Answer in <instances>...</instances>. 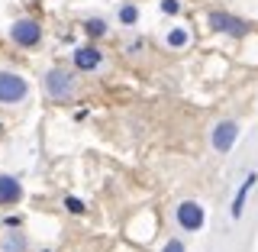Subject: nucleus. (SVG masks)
Wrapping results in <instances>:
<instances>
[{
    "label": "nucleus",
    "mask_w": 258,
    "mask_h": 252,
    "mask_svg": "<svg viewBox=\"0 0 258 252\" xmlns=\"http://www.w3.org/2000/svg\"><path fill=\"white\" fill-rule=\"evenodd\" d=\"M10 39L20 48H36L42 42V26H39L36 20H29V16H23V20H16L10 26Z\"/></svg>",
    "instance_id": "5"
},
{
    "label": "nucleus",
    "mask_w": 258,
    "mask_h": 252,
    "mask_svg": "<svg viewBox=\"0 0 258 252\" xmlns=\"http://www.w3.org/2000/svg\"><path fill=\"white\" fill-rule=\"evenodd\" d=\"M161 252H187V249H184V242H181V239H168Z\"/></svg>",
    "instance_id": "16"
},
{
    "label": "nucleus",
    "mask_w": 258,
    "mask_h": 252,
    "mask_svg": "<svg viewBox=\"0 0 258 252\" xmlns=\"http://www.w3.org/2000/svg\"><path fill=\"white\" fill-rule=\"evenodd\" d=\"M258 184V175L252 172L245 178V181L239 184V191H236V197H232V207H229V214H232V220H239L242 214H245V200H248V194H252V188Z\"/></svg>",
    "instance_id": "9"
},
{
    "label": "nucleus",
    "mask_w": 258,
    "mask_h": 252,
    "mask_svg": "<svg viewBox=\"0 0 258 252\" xmlns=\"http://www.w3.org/2000/svg\"><path fill=\"white\" fill-rule=\"evenodd\" d=\"M64 207H68L71 214H84V200L81 197H64Z\"/></svg>",
    "instance_id": "14"
},
{
    "label": "nucleus",
    "mask_w": 258,
    "mask_h": 252,
    "mask_svg": "<svg viewBox=\"0 0 258 252\" xmlns=\"http://www.w3.org/2000/svg\"><path fill=\"white\" fill-rule=\"evenodd\" d=\"M45 94L52 97L55 104H68L71 97L78 94V78L64 68H52L45 75Z\"/></svg>",
    "instance_id": "1"
},
{
    "label": "nucleus",
    "mask_w": 258,
    "mask_h": 252,
    "mask_svg": "<svg viewBox=\"0 0 258 252\" xmlns=\"http://www.w3.org/2000/svg\"><path fill=\"white\" fill-rule=\"evenodd\" d=\"M29 97V81L16 71L0 68V104L4 107H13V104H23Z\"/></svg>",
    "instance_id": "2"
},
{
    "label": "nucleus",
    "mask_w": 258,
    "mask_h": 252,
    "mask_svg": "<svg viewBox=\"0 0 258 252\" xmlns=\"http://www.w3.org/2000/svg\"><path fill=\"white\" fill-rule=\"evenodd\" d=\"M23 200V184L16 175H0V207H16Z\"/></svg>",
    "instance_id": "8"
},
{
    "label": "nucleus",
    "mask_w": 258,
    "mask_h": 252,
    "mask_svg": "<svg viewBox=\"0 0 258 252\" xmlns=\"http://www.w3.org/2000/svg\"><path fill=\"white\" fill-rule=\"evenodd\" d=\"M84 32L91 39H103L107 36V23H103L100 16H91V20H84Z\"/></svg>",
    "instance_id": "10"
},
{
    "label": "nucleus",
    "mask_w": 258,
    "mask_h": 252,
    "mask_svg": "<svg viewBox=\"0 0 258 252\" xmlns=\"http://www.w3.org/2000/svg\"><path fill=\"white\" fill-rule=\"evenodd\" d=\"M187 29H181V26H174L171 32H168V36H165V42L168 45H171V48H184V45H187Z\"/></svg>",
    "instance_id": "13"
},
{
    "label": "nucleus",
    "mask_w": 258,
    "mask_h": 252,
    "mask_svg": "<svg viewBox=\"0 0 258 252\" xmlns=\"http://www.w3.org/2000/svg\"><path fill=\"white\" fill-rule=\"evenodd\" d=\"M161 10H165V13H181V0H161Z\"/></svg>",
    "instance_id": "15"
},
{
    "label": "nucleus",
    "mask_w": 258,
    "mask_h": 252,
    "mask_svg": "<svg viewBox=\"0 0 258 252\" xmlns=\"http://www.w3.org/2000/svg\"><path fill=\"white\" fill-rule=\"evenodd\" d=\"M4 252H26V236L23 233H7V239H4Z\"/></svg>",
    "instance_id": "11"
},
{
    "label": "nucleus",
    "mask_w": 258,
    "mask_h": 252,
    "mask_svg": "<svg viewBox=\"0 0 258 252\" xmlns=\"http://www.w3.org/2000/svg\"><path fill=\"white\" fill-rule=\"evenodd\" d=\"M100 65H103V52H100L94 42L75 48V68H78V71H97Z\"/></svg>",
    "instance_id": "7"
},
{
    "label": "nucleus",
    "mask_w": 258,
    "mask_h": 252,
    "mask_svg": "<svg viewBox=\"0 0 258 252\" xmlns=\"http://www.w3.org/2000/svg\"><path fill=\"white\" fill-rule=\"evenodd\" d=\"M207 23H210V29H213V32H223V36H232V39L248 36V23L242 20V16L226 13V10H213V13L207 16Z\"/></svg>",
    "instance_id": "3"
},
{
    "label": "nucleus",
    "mask_w": 258,
    "mask_h": 252,
    "mask_svg": "<svg viewBox=\"0 0 258 252\" xmlns=\"http://www.w3.org/2000/svg\"><path fill=\"white\" fill-rule=\"evenodd\" d=\"M174 220L181 230H187V233H200L204 230V223H207V214H204V204H197V200H181L174 210Z\"/></svg>",
    "instance_id": "4"
},
{
    "label": "nucleus",
    "mask_w": 258,
    "mask_h": 252,
    "mask_svg": "<svg viewBox=\"0 0 258 252\" xmlns=\"http://www.w3.org/2000/svg\"><path fill=\"white\" fill-rule=\"evenodd\" d=\"M236 139H239V123H236V120H220V123L213 126V136H210V142H213V152H220V156L232 152Z\"/></svg>",
    "instance_id": "6"
},
{
    "label": "nucleus",
    "mask_w": 258,
    "mask_h": 252,
    "mask_svg": "<svg viewBox=\"0 0 258 252\" xmlns=\"http://www.w3.org/2000/svg\"><path fill=\"white\" fill-rule=\"evenodd\" d=\"M116 16H119L123 26H136V23H139V7H136V4H123Z\"/></svg>",
    "instance_id": "12"
}]
</instances>
